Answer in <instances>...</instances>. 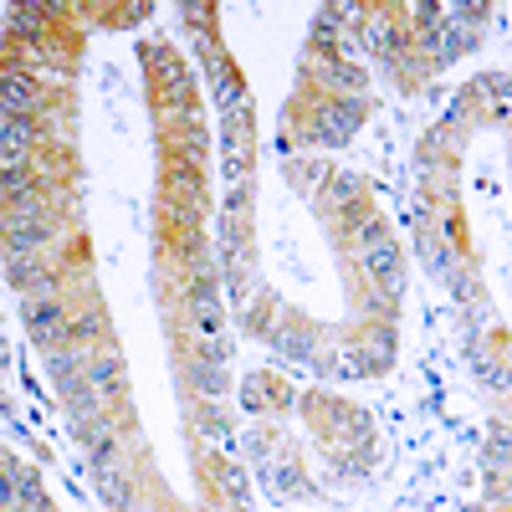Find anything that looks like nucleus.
Here are the masks:
<instances>
[{
  "instance_id": "f257e3e1",
  "label": "nucleus",
  "mask_w": 512,
  "mask_h": 512,
  "mask_svg": "<svg viewBox=\"0 0 512 512\" xmlns=\"http://www.w3.org/2000/svg\"><path fill=\"white\" fill-rule=\"evenodd\" d=\"M21 318H26V333H31L36 349H47V354L72 349V318H67L57 303H26Z\"/></svg>"
},
{
  "instance_id": "f03ea898",
  "label": "nucleus",
  "mask_w": 512,
  "mask_h": 512,
  "mask_svg": "<svg viewBox=\"0 0 512 512\" xmlns=\"http://www.w3.org/2000/svg\"><path fill=\"white\" fill-rule=\"evenodd\" d=\"M359 118H364V103H359V98H333V103H323L318 118H313V139H318V144H344L354 128H359Z\"/></svg>"
},
{
  "instance_id": "7ed1b4c3",
  "label": "nucleus",
  "mask_w": 512,
  "mask_h": 512,
  "mask_svg": "<svg viewBox=\"0 0 512 512\" xmlns=\"http://www.w3.org/2000/svg\"><path fill=\"white\" fill-rule=\"evenodd\" d=\"M185 374L200 390V400H226V364H205V359H185Z\"/></svg>"
},
{
  "instance_id": "20e7f679",
  "label": "nucleus",
  "mask_w": 512,
  "mask_h": 512,
  "mask_svg": "<svg viewBox=\"0 0 512 512\" xmlns=\"http://www.w3.org/2000/svg\"><path fill=\"white\" fill-rule=\"evenodd\" d=\"M98 497H103L113 512H134V487H128L123 466H108V472H98Z\"/></svg>"
},
{
  "instance_id": "39448f33",
  "label": "nucleus",
  "mask_w": 512,
  "mask_h": 512,
  "mask_svg": "<svg viewBox=\"0 0 512 512\" xmlns=\"http://www.w3.org/2000/svg\"><path fill=\"white\" fill-rule=\"evenodd\" d=\"M267 344H272L282 359H297V364H308V354H313V344H308V333H303V328H272V333H267Z\"/></svg>"
},
{
  "instance_id": "423d86ee",
  "label": "nucleus",
  "mask_w": 512,
  "mask_h": 512,
  "mask_svg": "<svg viewBox=\"0 0 512 512\" xmlns=\"http://www.w3.org/2000/svg\"><path fill=\"white\" fill-rule=\"evenodd\" d=\"M88 384H93L98 395H113L118 384H123V369H118V359H113V354H93V359H88Z\"/></svg>"
},
{
  "instance_id": "0eeeda50",
  "label": "nucleus",
  "mask_w": 512,
  "mask_h": 512,
  "mask_svg": "<svg viewBox=\"0 0 512 512\" xmlns=\"http://www.w3.org/2000/svg\"><path fill=\"white\" fill-rule=\"evenodd\" d=\"M36 108V88L26 77H16V72H6V118H26Z\"/></svg>"
},
{
  "instance_id": "6e6552de",
  "label": "nucleus",
  "mask_w": 512,
  "mask_h": 512,
  "mask_svg": "<svg viewBox=\"0 0 512 512\" xmlns=\"http://www.w3.org/2000/svg\"><path fill=\"white\" fill-rule=\"evenodd\" d=\"M420 256L431 272H451V246H446L441 231H420Z\"/></svg>"
},
{
  "instance_id": "1a4fd4ad",
  "label": "nucleus",
  "mask_w": 512,
  "mask_h": 512,
  "mask_svg": "<svg viewBox=\"0 0 512 512\" xmlns=\"http://www.w3.org/2000/svg\"><path fill=\"white\" fill-rule=\"evenodd\" d=\"M36 144V123L31 118H6V159H21Z\"/></svg>"
},
{
  "instance_id": "9d476101",
  "label": "nucleus",
  "mask_w": 512,
  "mask_h": 512,
  "mask_svg": "<svg viewBox=\"0 0 512 512\" xmlns=\"http://www.w3.org/2000/svg\"><path fill=\"white\" fill-rule=\"evenodd\" d=\"M98 333H103V318H98L93 308L72 318V338H98Z\"/></svg>"
},
{
  "instance_id": "9b49d317",
  "label": "nucleus",
  "mask_w": 512,
  "mask_h": 512,
  "mask_svg": "<svg viewBox=\"0 0 512 512\" xmlns=\"http://www.w3.org/2000/svg\"><path fill=\"white\" fill-rule=\"evenodd\" d=\"M472 512H482V507H472Z\"/></svg>"
}]
</instances>
